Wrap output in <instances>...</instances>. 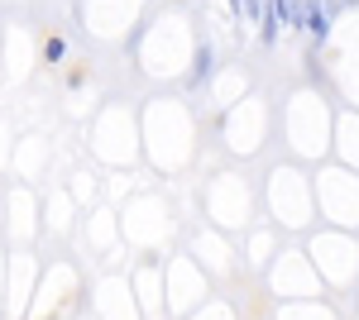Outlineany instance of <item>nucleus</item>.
<instances>
[{
    "mask_svg": "<svg viewBox=\"0 0 359 320\" xmlns=\"http://www.w3.org/2000/svg\"><path fill=\"white\" fill-rule=\"evenodd\" d=\"M278 29H302V0H269L264 43H278Z\"/></svg>",
    "mask_w": 359,
    "mask_h": 320,
    "instance_id": "nucleus-1",
    "label": "nucleus"
},
{
    "mask_svg": "<svg viewBox=\"0 0 359 320\" xmlns=\"http://www.w3.org/2000/svg\"><path fill=\"white\" fill-rule=\"evenodd\" d=\"M302 29L311 43H326V34H331V10L321 5V0H302Z\"/></svg>",
    "mask_w": 359,
    "mask_h": 320,
    "instance_id": "nucleus-2",
    "label": "nucleus"
},
{
    "mask_svg": "<svg viewBox=\"0 0 359 320\" xmlns=\"http://www.w3.org/2000/svg\"><path fill=\"white\" fill-rule=\"evenodd\" d=\"M211 72H216V48L206 43V48L196 53V67H192V86H201V81H211Z\"/></svg>",
    "mask_w": 359,
    "mask_h": 320,
    "instance_id": "nucleus-3",
    "label": "nucleus"
},
{
    "mask_svg": "<svg viewBox=\"0 0 359 320\" xmlns=\"http://www.w3.org/2000/svg\"><path fill=\"white\" fill-rule=\"evenodd\" d=\"M62 57H67V39H57V34H53V39L43 43V62H53V67H57Z\"/></svg>",
    "mask_w": 359,
    "mask_h": 320,
    "instance_id": "nucleus-4",
    "label": "nucleus"
}]
</instances>
